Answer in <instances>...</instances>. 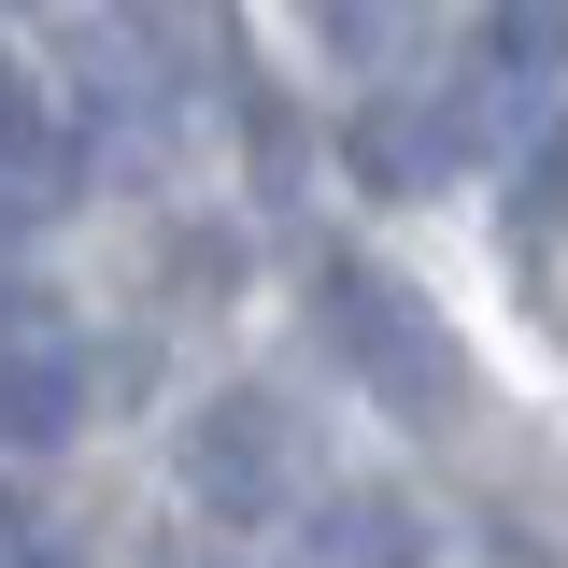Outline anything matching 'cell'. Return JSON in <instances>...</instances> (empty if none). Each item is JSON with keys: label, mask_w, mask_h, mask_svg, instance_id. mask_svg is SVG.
I'll use <instances>...</instances> for the list:
<instances>
[{"label": "cell", "mask_w": 568, "mask_h": 568, "mask_svg": "<svg viewBox=\"0 0 568 568\" xmlns=\"http://www.w3.org/2000/svg\"><path fill=\"white\" fill-rule=\"evenodd\" d=\"M29 142H43V100H29V71L0 58V171H14V156H29Z\"/></svg>", "instance_id": "10"}, {"label": "cell", "mask_w": 568, "mask_h": 568, "mask_svg": "<svg viewBox=\"0 0 568 568\" xmlns=\"http://www.w3.org/2000/svg\"><path fill=\"white\" fill-rule=\"evenodd\" d=\"M0 526H14V497H0Z\"/></svg>", "instance_id": "13"}, {"label": "cell", "mask_w": 568, "mask_h": 568, "mask_svg": "<svg viewBox=\"0 0 568 568\" xmlns=\"http://www.w3.org/2000/svg\"><path fill=\"white\" fill-rule=\"evenodd\" d=\"M342 156H355L369 200H440V185L469 171V129H455V100H369L342 129Z\"/></svg>", "instance_id": "4"}, {"label": "cell", "mask_w": 568, "mask_h": 568, "mask_svg": "<svg viewBox=\"0 0 568 568\" xmlns=\"http://www.w3.org/2000/svg\"><path fill=\"white\" fill-rule=\"evenodd\" d=\"M313 29H327V43H342V58H398V43H413V0H313Z\"/></svg>", "instance_id": "8"}, {"label": "cell", "mask_w": 568, "mask_h": 568, "mask_svg": "<svg viewBox=\"0 0 568 568\" xmlns=\"http://www.w3.org/2000/svg\"><path fill=\"white\" fill-rule=\"evenodd\" d=\"M284 568H426V511L413 497H327L284 526Z\"/></svg>", "instance_id": "6"}, {"label": "cell", "mask_w": 568, "mask_h": 568, "mask_svg": "<svg viewBox=\"0 0 568 568\" xmlns=\"http://www.w3.org/2000/svg\"><path fill=\"white\" fill-rule=\"evenodd\" d=\"M71 426H85V355L58 327H0V440L14 455H58Z\"/></svg>", "instance_id": "5"}, {"label": "cell", "mask_w": 568, "mask_h": 568, "mask_svg": "<svg viewBox=\"0 0 568 568\" xmlns=\"http://www.w3.org/2000/svg\"><path fill=\"white\" fill-rule=\"evenodd\" d=\"M484 568H555V555H526V540H497V555H484Z\"/></svg>", "instance_id": "11"}, {"label": "cell", "mask_w": 568, "mask_h": 568, "mask_svg": "<svg viewBox=\"0 0 568 568\" xmlns=\"http://www.w3.org/2000/svg\"><path fill=\"white\" fill-rule=\"evenodd\" d=\"M511 242H568V114H540L511 156Z\"/></svg>", "instance_id": "7"}, {"label": "cell", "mask_w": 568, "mask_h": 568, "mask_svg": "<svg viewBox=\"0 0 568 568\" xmlns=\"http://www.w3.org/2000/svg\"><path fill=\"white\" fill-rule=\"evenodd\" d=\"M555 85H568V0H484V43H469V85H455L469 156L526 142L555 114Z\"/></svg>", "instance_id": "3"}, {"label": "cell", "mask_w": 568, "mask_h": 568, "mask_svg": "<svg viewBox=\"0 0 568 568\" xmlns=\"http://www.w3.org/2000/svg\"><path fill=\"white\" fill-rule=\"evenodd\" d=\"M227 271H242V242H227V227H171V256H156V284H185V313H213Z\"/></svg>", "instance_id": "9"}, {"label": "cell", "mask_w": 568, "mask_h": 568, "mask_svg": "<svg viewBox=\"0 0 568 568\" xmlns=\"http://www.w3.org/2000/svg\"><path fill=\"white\" fill-rule=\"evenodd\" d=\"M185 497L213 526H284V497H298V413L271 384H227V398L185 413Z\"/></svg>", "instance_id": "2"}, {"label": "cell", "mask_w": 568, "mask_h": 568, "mask_svg": "<svg viewBox=\"0 0 568 568\" xmlns=\"http://www.w3.org/2000/svg\"><path fill=\"white\" fill-rule=\"evenodd\" d=\"M14 568H58V555H14Z\"/></svg>", "instance_id": "12"}, {"label": "cell", "mask_w": 568, "mask_h": 568, "mask_svg": "<svg viewBox=\"0 0 568 568\" xmlns=\"http://www.w3.org/2000/svg\"><path fill=\"white\" fill-rule=\"evenodd\" d=\"M313 313H327L342 369L384 398V413H413V426H455V413H469V355H455V327L426 313L413 284H384L369 256H327V271H313Z\"/></svg>", "instance_id": "1"}]
</instances>
